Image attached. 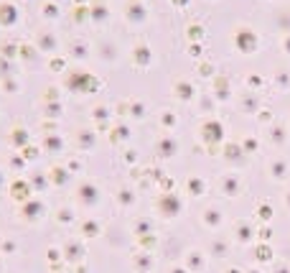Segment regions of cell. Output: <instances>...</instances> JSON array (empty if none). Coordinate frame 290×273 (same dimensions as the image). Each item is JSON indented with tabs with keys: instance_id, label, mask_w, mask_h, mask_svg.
Returning <instances> with one entry per match:
<instances>
[{
	"instance_id": "4",
	"label": "cell",
	"mask_w": 290,
	"mask_h": 273,
	"mask_svg": "<svg viewBox=\"0 0 290 273\" xmlns=\"http://www.w3.org/2000/svg\"><path fill=\"white\" fill-rule=\"evenodd\" d=\"M204 222H206V227H219L222 225V215L217 209H209L206 215H204Z\"/></svg>"
},
{
	"instance_id": "6",
	"label": "cell",
	"mask_w": 290,
	"mask_h": 273,
	"mask_svg": "<svg viewBox=\"0 0 290 273\" xmlns=\"http://www.w3.org/2000/svg\"><path fill=\"white\" fill-rule=\"evenodd\" d=\"M189 184H191V192L193 194H204V181L201 179H191Z\"/></svg>"
},
{
	"instance_id": "3",
	"label": "cell",
	"mask_w": 290,
	"mask_h": 273,
	"mask_svg": "<svg viewBox=\"0 0 290 273\" xmlns=\"http://www.w3.org/2000/svg\"><path fill=\"white\" fill-rule=\"evenodd\" d=\"M79 196H82L84 204H95V202H97V189L92 187V184H84L82 192H79Z\"/></svg>"
},
{
	"instance_id": "2",
	"label": "cell",
	"mask_w": 290,
	"mask_h": 273,
	"mask_svg": "<svg viewBox=\"0 0 290 273\" xmlns=\"http://www.w3.org/2000/svg\"><path fill=\"white\" fill-rule=\"evenodd\" d=\"M186 266H189L191 271H196V273H201V271H204V258H201V253H189Z\"/></svg>"
},
{
	"instance_id": "12",
	"label": "cell",
	"mask_w": 290,
	"mask_h": 273,
	"mask_svg": "<svg viewBox=\"0 0 290 273\" xmlns=\"http://www.w3.org/2000/svg\"><path fill=\"white\" fill-rule=\"evenodd\" d=\"M226 273H239V271H234V268H232V271H226Z\"/></svg>"
},
{
	"instance_id": "11",
	"label": "cell",
	"mask_w": 290,
	"mask_h": 273,
	"mask_svg": "<svg viewBox=\"0 0 290 273\" xmlns=\"http://www.w3.org/2000/svg\"><path fill=\"white\" fill-rule=\"evenodd\" d=\"M171 273H186V271H181V268H173V271H171Z\"/></svg>"
},
{
	"instance_id": "10",
	"label": "cell",
	"mask_w": 290,
	"mask_h": 273,
	"mask_svg": "<svg viewBox=\"0 0 290 273\" xmlns=\"http://www.w3.org/2000/svg\"><path fill=\"white\" fill-rule=\"evenodd\" d=\"M137 268H140V271H148V258H140V261H137Z\"/></svg>"
},
{
	"instance_id": "9",
	"label": "cell",
	"mask_w": 290,
	"mask_h": 273,
	"mask_svg": "<svg viewBox=\"0 0 290 273\" xmlns=\"http://www.w3.org/2000/svg\"><path fill=\"white\" fill-rule=\"evenodd\" d=\"M285 174V166L280 163V166H272V176H283Z\"/></svg>"
},
{
	"instance_id": "5",
	"label": "cell",
	"mask_w": 290,
	"mask_h": 273,
	"mask_svg": "<svg viewBox=\"0 0 290 273\" xmlns=\"http://www.w3.org/2000/svg\"><path fill=\"white\" fill-rule=\"evenodd\" d=\"M234 184H239V181H237L234 176L224 179V192H226V194H237V192H239V187H234Z\"/></svg>"
},
{
	"instance_id": "13",
	"label": "cell",
	"mask_w": 290,
	"mask_h": 273,
	"mask_svg": "<svg viewBox=\"0 0 290 273\" xmlns=\"http://www.w3.org/2000/svg\"><path fill=\"white\" fill-rule=\"evenodd\" d=\"M288 207H290V194H288Z\"/></svg>"
},
{
	"instance_id": "14",
	"label": "cell",
	"mask_w": 290,
	"mask_h": 273,
	"mask_svg": "<svg viewBox=\"0 0 290 273\" xmlns=\"http://www.w3.org/2000/svg\"><path fill=\"white\" fill-rule=\"evenodd\" d=\"M252 273H259V271H252Z\"/></svg>"
},
{
	"instance_id": "1",
	"label": "cell",
	"mask_w": 290,
	"mask_h": 273,
	"mask_svg": "<svg viewBox=\"0 0 290 273\" xmlns=\"http://www.w3.org/2000/svg\"><path fill=\"white\" fill-rule=\"evenodd\" d=\"M158 209L163 212L165 217H173V215L181 212V202L176 199V196H163V199L158 202Z\"/></svg>"
},
{
	"instance_id": "7",
	"label": "cell",
	"mask_w": 290,
	"mask_h": 273,
	"mask_svg": "<svg viewBox=\"0 0 290 273\" xmlns=\"http://www.w3.org/2000/svg\"><path fill=\"white\" fill-rule=\"evenodd\" d=\"M250 235H252L250 225H247V222H239V237H242V242H244V240H250Z\"/></svg>"
},
{
	"instance_id": "8",
	"label": "cell",
	"mask_w": 290,
	"mask_h": 273,
	"mask_svg": "<svg viewBox=\"0 0 290 273\" xmlns=\"http://www.w3.org/2000/svg\"><path fill=\"white\" fill-rule=\"evenodd\" d=\"M84 233H87V235H97V233H99L97 222H84Z\"/></svg>"
}]
</instances>
